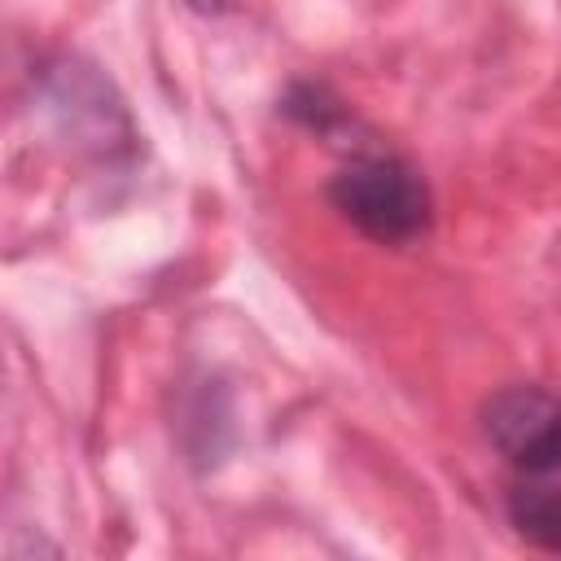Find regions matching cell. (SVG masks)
<instances>
[{"mask_svg":"<svg viewBox=\"0 0 561 561\" xmlns=\"http://www.w3.org/2000/svg\"><path fill=\"white\" fill-rule=\"evenodd\" d=\"M508 522L513 530L548 552H561V486L557 482H522L508 491Z\"/></svg>","mask_w":561,"mask_h":561,"instance_id":"cell-3","label":"cell"},{"mask_svg":"<svg viewBox=\"0 0 561 561\" xmlns=\"http://www.w3.org/2000/svg\"><path fill=\"white\" fill-rule=\"evenodd\" d=\"M333 210L377 245H408L430 232L434 202L425 180L399 158H359L329 184Z\"/></svg>","mask_w":561,"mask_h":561,"instance_id":"cell-1","label":"cell"},{"mask_svg":"<svg viewBox=\"0 0 561 561\" xmlns=\"http://www.w3.org/2000/svg\"><path fill=\"white\" fill-rule=\"evenodd\" d=\"M280 110H285L289 118H298L302 127L324 131V136H333V131L346 123V105H342L329 88H320V83H294Z\"/></svg>","mask_w":561,"mask_h":561,"instance_id":"cell-4","label":"cell"},{"mask_svg":"<svg viewBox=\"0 0 561 561\" xmlns=\"http://www.w3.org/2000/svg\"><path fill=\"white\" fill-rule=\"evenodd\" d=\"M188 4H193L197 13H219V9H224V0H188Z\"/></svg>","mask_w":561,"mask_h":561,"instance_id":"cell-5","label":"cell"},{"mask_svg":"<svg viewBox=\"0 0 561 561\" xmlns=\"http://www.w3.org/2000/svg\"><path fill=\"white\" fill-rule=\"evenodd\" d=\"M482 421L508 465L530 478L561 473V399L539 386H508L486 403Z\"/></svg>","mask_w":561,"mask_h":561,"instance_id":"cell-2","label":"cell"}]
</instances>
